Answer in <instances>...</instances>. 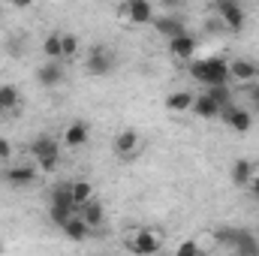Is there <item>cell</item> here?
<instances>
[{
	"mask_svg": "<svg viewBox=\"0 0 259 256\" xmlns=\"http://www.w3.org/2000/svg\"><path fill=\"white\" fill-rule=\"evenodd\" d=\"M256 81H259V72H256Z\"/></svg>",
	"mask_w": 259,
	"mask_h": 256,
	"instance_id": "836d02e7",
	"label": "cell"
},
{
	"mask_svg": "<svg viewBox=\"0 0 259 256\" xmlns=\"http://www.w3.org/2000/svg\"><path fill=\"white\" fill-rule=\"evenodd\" d=\"M193 109V94L190 91H175L166 97V112L178 115V112H190Z\"/></svg>",
	"mask_w": 259,
	"mask_h": 256,
	"instance_id": "44dd1931",
	"label": "cell"
},
{
	"mask_svg": "<svg viewBox=\"0 0 259 256\" xmlns=\"http://www.w3.org/2000/svg\"><path fill=\"white\" fill-rule=\"evenodd\" d=\"M220 121L232 130V133H250V127H253L250 109H244V106H238V103H226V106L220 109Z\"/></svg>",
	"mask_w": 259,
	"mask_h": 256,
	"instance_id": "5b68a950",
	"label": "cell"
},
{
	"mask_svg": "<svg viewBox=\"0 0 259 256\" xmlns=\"http://www.w3.org/2000/svg\"><path fill=\"white\" fill-rule=\"evenodd\" d=\"M78 214L84 217V223L91 226V229H103L106 226V205L94 196V199H88L84 205H78Z\"/></svg>",
	"mask_w": 259,
	"mask_h": 256,
	"instance_id": "4fadbf2b",
	"label": "cell"
},
{
	"mask_svg": "<svg viewBox=\"0 0 259 256\" xmlns=\"http://www.w3.org/2000/svg\"><path fill=\"white\" fill-rule=\"evenodd\" d=\"M190 78L199 81L202 88L229 84V64H226L223 58H202V61H190Z\"/></svg>",
	"mask_w": 259,
	"mask_h": 256,
	"instance_id": "6da1fadb",
	"label": "cell"
},
{
	"mask_svg": "<svg viewBox=\"0 0 259 256\" xmlns=\"http://www.w3.org/2000/svg\"><path fill=\"white\" fill-rule=\"evenodd\" d=\"M154 30L163 36V39H172L175 33H181V30H187L184 27V18L178 15V12H166V15H154Z\"/></svg>",
	"mask_w": 259,
	"mask_h": 256,
	"instance_id": "7c38bea8",
	"label": "cell"
},
{
	"mask_svg": "<svg viewBox=\"0 0 259 256\" xmlns=\"http://www.w3.org/2000/svg\"><path fill=\"white\" fill-rule=\"evenodd\" d=\"M18 103H21L18 88H15V84H0V115H3V112H15Z\"/></svg>",
	"mask_w": 259,
	"mask_h": 256,
	"instance_id": "603a6c76",
	"label": "cell"
},
{
	"mask_svg": "<svg viewBox=\"0 0 259 256\" xmlns=\"http://www.w3.org/2000/svg\"><path fill=\"white\" fill-rule=\"evenodd\" d=\"M232 253L256 256V253H259V238L250 232V229H238V235H235V244H232Z\"/></svg>",
	"mask_w": 259,
	"mask_h": 256,
	"instance_id": "ffe728a7",
	"label": "cell"
},
{
	"mask_svg": "<svg viewBox=\"0 0 259 256\" xmlns=\"http://www.w3.org/2000/svg\"><path fill=\"white\" fill-rule=\"evenodd\" d=\"M124 12L133 24H151L154 21V3L151 0H127Z\"/></svg>",
	"mask_w": 259,
	"mask_h": 256,
	"instance_id": "2e32d148",
	"label": "cell"
},
{
	"mask_svg": "<svg viewBox=\"0 0 259 256\" xmlns=\"http://www.w3.org/2000/svg\"><path fill=\"white\" fill-rule=\"evenodd\" d=\"M42 55H46L49 61H64V46H61V30H52V33H46V39H42Z\"/></svg>",
	"mask_w": 259,
	"mask_h": 256,
	"instance_id": "7402d4cb",
	"label": "cell"
},
{
	"mask_svg": "<svg viewBox=\"0 0 259 256\" xmlns=\"http://www.w3.org/2000/svg\"><path fill=\"white\" fill-rule=\"evenodd\" d=\"M220 109H223V106L205 91V94H196L193 97V109H190V112H193L196 118H202V121H214V118H220Z\"/></svg>",
	"mask_w": 259,
	"mask_h": 256,
	"instance_id": "5bb4252c",
	"label": "cell"
},
{
	"mask_svg": "<svg viewBox=\"0 0 259 256\" xmlns=\"http://www.w3.org/2000/svg\"><path fill=\"white\" fill-rule=\"evenodd\" d=\"M6 3H9V6H15V9H30L36 0H6Z\"/></svg>",
	"mask_w": 259,
	"mask_h": 256,
	"instance_id": "f546056e",
	"label": "cell"
},
{
	"mask_svg": "<svg viewBox=\"0 0 259 256\" xmlns=\"http://www.w3.org/2000/svg\"><path fill=\"white\" fill-rule=\"evenodd\" d=\"M69 193H72V202H75V208H78V205H84L88 199H94V184L84 181V178L69 181Z\"/></svg>",
	"mask_w": 259,
	"mask_h": 256,
	"instance_id": "cb8c5ba5",
	"label": "cell"
},
{
	"mask_svg": "<svg viewBox=\"0 0 259 256\" xmlns=\"http://www.w3.org/2000/svg\"><path fill=\"white\" fill-rule=\"evenodd\" d=\"M160 3H163V6H166L169 12H178V9L184 6V0H160Z\"/></svg>",
	"mask_w": 259,
	"mask_h": 256,
	"instance_id": "4dcf8cb0",
	"label": "cell"
},
{
	"mask_svg": "<svg viewBox=\"0 0 259 256\" xmlns=\"http://www.w3.org/2000/svg\"><path fill=\"white\" fill-rule=\"evenodd\" d=\"M253 172H256V163H253L250 157H238V160H232L229 178H232V184H235L238 190H247L250 181H253Z\"/></svg>",
	"mask_w": 259,
	"mask_h": 256,
	"instance_id": "30bf717a",
	"label": "cell"
},
{
	"mask_svg": "<svg viewBox=\"0 0 259 256\" xmlns=\"http://www.w3.org/2000/svg\"><path fill=\"white\" fill-rule=\"evenodd\" d=\"M235 235H238V229H235V226H220V229H214V238H217V244H220V247H226V250H232V244H235Z\"/></svg>",
	"mask_w": 259,
	"mask_h": 256,
	"instance_id": "d4e9b609",
	"label": "cell"
},
{
	"mask_svg": "<svg viewBox=\"0 0 259 256\" xmlns=\"http://www.w3.org/2000/svg\"><path fill=\"white\" fill-rule=\"evenodd\" d=\"M64 78H66L64 61H49V58H46V64L36 66V81H39L42 88H58Z\"/></svg>",
	"mask_w": 259,
	"mask_h": 256,
	"instance_id": "8fae6325",
	"label": "cell"
},
{
	"mask_svg": "<svg viewBox=\"0 0 259 256\" xmlns=\"http://www.w3.org/2000/svg\"><path fill=\"white\" fill-rule=\"evenodd\" d=\"M84 69H88L91 75H97V78L109 75V72L115 69V55H112V49H106V46H91V52H88V58H84Z\"/></svg>",
	"mask_w": 259,
	"mask_h": 256,
	"instance_id": "8992f818",
	"label": "cell"
},
{
	"mask_svg": "<svg viewBox=\"0 0 259 256\" xmlns=\"http://www.w3.org/2000/svg\"><path fill=\"white\" fill-rule=\"evenodd\" d=\"M214 9H217V18L223 21L226 30H244L247 24V15H244V6L238 0H214Z\"/></svg>",
	"mask_w": 259,
	"mask_h": 256,
	"instance_id": "3957f363",
	"label": "cell"
},
{
	"mask_svg": "<svg viewBox=\"0 0 259 256\" xmlns=\"http://www.w3.org/2000/svg\"><path fill=\"white\" fill-rule=\"evenodd\" d=\"M250 97H253V106H256V112H259V81H250Z\"/></svg>",
	"mask_w": 259,
	"mask_h": 256,
	"instance_id": "1f68e13d",
	"label": "cell"
},
{
	"mask_svg": "<svg viewBox=\"0 0 259 256\" xmlns=\"http://www.w3.org/2000/svg\"><path fill=\"white\" fill-rule=\"evenodd\" d=\"M0 160H3V163H6V160H12V145H9L3 136H0Z\"/></svg>",
	"mask_w": 259,
	"mask_h": 256,
	"instance_id": "f1b7e54d",
	"label": "cell"
},
{
	"mask_svg": "<svg viewBox=\"0 0 259 256\" xmlns=\"http://www.w3.org/2000/svg\"><path fill=\"white\" fill-rule=\"evenodd\" d=\"M199 250H202V247H199L196 241H181V244H178V256H196Z\"/></svg>",
	"mask_w": 259,
	"mask_h": 256,
	"instance_id": "83f0119b",
	"label": "cell"
},
{
	"mask_svg": "<svg viewBox=\"0 0 259 256\" xmlns=\"http://www.w3.org/2000/svg\"><path fill=\"white\" fill-rule=\"evenodd\" d=\"M61 46H64V61H72L78 55V36L75 33H61Z\"/></svg>",
	"mask_w": 259,
	"mask_h": 256,
	"instance_id": "484cf974",
	"label": "cell"
},
{
	"mask_svg": "<svg viewBox=\"0 0 259 256\" xmlns=\"http://www.w3.org/2000/svg\"><path fill=\"white\" fill-rule=\"evenodd\" d=\"M169 55H172L175 61H193V55H196V36L190 33V30L175 33V36L169 39Z\"/></svg>",
	"mask_w": 259,
	"mask_h": 256,
	"instance_id": "9c48e42d",
	"label": "cell"
},
{
	"mask_svg": "<svg viewBox=\"0 0 259 256\" xmlns=\"http://www.w3.org/2000/svg\"><path fill=\"white\" fill-rule=\"evenodd\" d=\"M61 229H64V235L69 238V241H84V238H88V235L94 232V229H91V226L84 223V217H81L78 211H75V214H72V217L66 220Z\"/></svg>",
	"mask_w": 259,
	"mask_h": 256,
	"instance_id": "d6986e66",
	"label": "cell"
},
{
	"mask_svg": "<svg viewBox=\"0 0 259 256\" xmlns=\"http://www.w3.org/2000/svg\"><path fill=\"white\" fill-rule=\"evenodd\" d=\"M88 139H91V124L88 121H69L64 130V145L66 148H84L88 145Z\"/></svg>",
	"mask_w": 259,
	"mask_h": 256,
	"instance_id": "9a60e30c",
	"label": "cell"
},
{
	"mask_svg": "<svg viewBox=\"0 0 259 256\" xmlns=\"http://www.w3.org/2000/svg\"><path fill=\"white\" fill-rule=\"evenodd\" d=\"M75 211H78V208H75V202H72L69 184L55 187V190H52V199H49V217H52V223H55V226H64Z\"/></svg>",
	"mask_w": 259,
	"mask_h": 256,
	"instance_id": "7a4b0ae2",
	"label": "cell"
},
{
	"mask_svg": "<svg viewBox=\"0 0 259 256\" xmlns=\"http://www.w3.org/2000/svg\"><path fill=\"white\" fill-rule=\"evenodd\" d=\"M250 193L259 196V166H256V172H253V181H250Z\"/></svg>",
	"mask_w": 259,
	"mask_h": 256,
	"instance_id": "d6a6232c",
	"label": "cell"
},
{
	"mask_svg": "<svg viewBox=\"0 0 259 256\" xmlns=\"http://www.w3.org/2000/svg\"><path fill=\"white\" fill-rule=\"evenodd\" d=\"M36 175H39L36 163H33V166H30V163H15V166H9V169L3 172V181H6L9 187H15V190H24V187H30V184L36 181Z\"/></svg>",
	"mask_w": 259,
	"mask_h": 256,
	"instance_id": "52a82bcc",
	"label": "cell"
},
{
	"mask_svg": "<svg viewBox=\"0 0 259 256\" xmlns=\"http://www.w3.org/2000/svg\"><path fill=\"white\" fill-rule=\"evenodd\" d=\"M256 72H259V64L247 61V58H235V61H229V78H235V81H241V84L256 81Z\"/></svg>",
	"mask_w": 259,
	"mask_h": 256,
	"instance_id": "ac0fdd59",
	"label": "cell"
},
{
	"mask_svg": "<svg viewBox=\"0 0 259 256\" xmlns=\"http://www.w3.org/2000/svg\"><path fill=\"white\" fill-rule=\"evenodd\" d=\"M30 157H33V163H36V160H42V157H61L58 139H55V136H49V133L36 136V139L30 142Z\"/></svg>",
	"mask_w": 259,
	"mask_h": 256,
	"instance_id": "e0dca14e",
	"label": "cell"
},
{
	"mask_svg": "<svg viewBox=\"0 0 259 256\" xmlns=\"http://www.w3.org/2000/svg\"><path fill=\"white\" fill-rule=\"evenodd\" d=\"M208 94L220 103V106H226V103H232V88L229 84H214V88H208Z\"/></svg>",
	"mask_w": 259,
	"mask_h": 256,
	"instance_id": "4316f807",
	"label": "cell"
},
{
	"mask_svg": "<svg viewBox=\"0 0 259 256\" xmlns=\"http://www.w3.org/2000/svg\"><path fill=\"white\" fill-rule=\"evenodd\" d=\"M127 247L139 256H154L163 250V238L157 235V229H133L127 238Z\"/></svg>",
	"mask_w": 259,
	"mask_h": 256,
	"instance_id": "277c9868",
	"label": "cell"
},
{
	"mask_svg": "<svg viewBox=\"0 0 259 256\" xmlns=\"http://www.w3.org/2000/svg\"><path fill=\"white\" fill-rule=\"evenodd\" d=\"M139 145H142V139H139L136 130H121V133L115 136V154H118V160H124V163L136 160Z\"/></svg>",
	"mask_w": 259,
	"mask_h": 256,
	"instance_id": "ba28073f",
	"label": "cell"
}]
</instances>
